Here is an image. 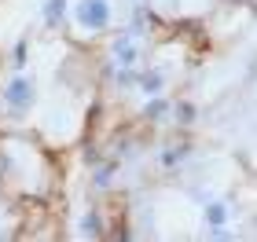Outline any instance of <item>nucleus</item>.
Segmentation results:
<instances>
[{
	"instance_id": "obj_6",
	"label": "nucleus",
	"mask_w": 257,
	"mask_h": 242,
	"mask_svg": "<svg viewBox=\"0 0 257 242\" xmlns=\"http://www.w3.org/2000/svg\"><path fill=\"white\" fill-rule=\"evenodd\" d=\"M81 231H85L88 238H99V235H103V220H99V213H85V220H81Z\"/></svg>"
},
{
	"instance_id": "obj_10",
	"label": "nucleus",
	"mask_w": 257,
	"mask_h": 242,
	"mask_svg": "<svg viewBox=\"0 0 257 242\" xmlns=\"http://www.w3.org/2000/svg\"><path fill=\"white\" fill-rule=\"evenodd\" d=\"M184 154H188V147H173V151L162 154V165H177V161H180Z\"/></svg>"
},
{
	"instance_id": "obj_3",
	"label": "nucleus",
	"mask_w": 257,
	"mask_h": 242,
	"mask_svg": "<svg viewBox=\"0 0 257 242\" xmlns=\"http://www.w3.org/2000/svg\"><path fill=\"white\" fill-rule=\"evenodd\" d=\"M114 59H118L121 66H133V59H136V48H133V33H125V37L114 44Z\"/></svg>"
},
{
	"instance_id": "obj_2",
	"label": "nucleus",
	"mask_w": 257,
	"mask_h": 242,
	"mask_svg": "<svg viewBox=\"0 0 257 242\" xmlns=\"http://www.w3.org/2000/svg\"><path fill=\"white\" fill-rule=\"evenodd\" d=\"M4 103H8L11 110H26L30 103H33V85H30L26 77H15V81L4 88Z\"/></svg>"
},
{
	"instance_id": "obj_8",
	"label": "nucleus",
	"mask_w": 257,
	"mask_h": 242,
	"mask_svg": "<svg viewBox=\"0 0 257 242\" xmlns=\"http://www.w3.org/2000/svg\"><path fill=\"white\" fill-rule=\"evenodd\" d=\"M206 220H209V224H224V220H228L224 202H209V205H206Z\"/></svg>"
},
{
	"instance_id": "obj_9",
	"label": "nucleus",
	"mask_w": 257,
	"mask_h": 242,
	"mask_svg": "<svg viewBox=\"0 0 257 242\" xmlns=\"http://www.w3.org/2000/svg\"><path fill=\"white\" fill-rule=\"evenodd\" d=\"M177 121L180 125H191L195 121V107H191V103H177Z\"/></svg>"
},
{
	"instance_id": "obj_7",
	"label": "nucleus",
	"mask_w": 257,
	"mask_h": 242,
	"mask_svg": "<svg viewBox=\"0 0 257 242\" xmlns=\"http://www.w3.org/2000/svg\"><path fill=\"white\" fill-rule=\"evenodd\" d=\"M166 110H169V103H166V99H158V96H155V99H151L147 107H144L147 121H162V118H166Z\"/></svg>"
},
{
	"instance_id": "obj_4",
	"label": "nucleus",
	"mask_w": 257,
	"mask_h": 242,
	"mask_svg": "<svg viewBox=\"0 0 257 242\" xmlns=\"http://www.w3.org/2000/svg\"><path fill=\"white\" fill-rule=\"evenodd\" d=\"M63 15H66V0H48V4H44V22H48V26H59Z\"/></svg>"
},
{
	"instance_id": "obj_11",
	"label": "nucleus",
	"mask_w": 257,
	"mask_h": 242,
	"mask_svg": "<svg viewBox=\"0 0 257 242\" xmlns=\"http://www.w3.org/2000/svg\"><path fill=\"white\" fill-rule=\"evenodd\" d=\"M110 172H114V165H103V169H99V176H96L99 187H107V183H110Z\"/></svg>"
},
{
	"instance_id": "obj_12",
	"label": "nucleus",
	"mask_w": 257,
	"mask_h": 242,
	"mask_svg": "<svg viewBox=\"0 0 257 242\" xmlns=\"http://www.w3.org/2000/svg\"><path fill=\"white\" fill-rule=\"evenodd\" d=\"M22 63H26V44H19V48H15V66H22Z\"/></svg>"
},
{
	"instance_id": "obj_1",
	"label": "nucleus",
	"mask_w": 257,
	"mask_h": 242,
	"mask_svg": "<svg viewBox=\"0 0 257 242\" xmlns=\"http://www.w3.org/2000/svg\"><path fill=\"white\" fill-rule=\"evenodd\" d=\"M77 22L85 30H107L110 26V4L107 0H81L77 4Z\"/></svg>"
},
{
	"instance_id": "obj_5",
	"label": "nucleus",
	"mask_w": 257,
	"mask_h": 242,
	"mask_svg": "<svg viewBox=\"0 0 257 242\" xmlns=\"http://www.w3.org/2000/svg\"><path fill=\"white\" fill-rule=\"evenodd\" d=\"M140 88H144L147 96H158V92L166 88V77H162L158 70H151V74H144V77H140Z\"/></svg>"
}]
</instances>
